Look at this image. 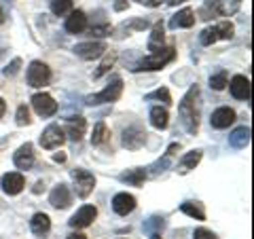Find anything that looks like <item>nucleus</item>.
Returning <instances> with one entry per match:
<instances>
[{
    "mask_svg": "<svg viewBox=\"0 0 254 239\" xmlns=\"http://www.w3.org/2000/svg\"><path fill=\"white\" fill-rule=\"evenodd\" d=\"M178 117L185 131L197 135L199 131V117H201V102H199V87L190 85V89L185 93V98L178 104Z\"/></svg>",
    "mask_w": 254,
    "mask_h": 239,
    "instance_id": "obj_1",
    "label": "nucleus"
},
{
    "mask_svg": "<svg viewBox=\"0 0 254 239\" xmlns=\"http://www.w3.org/2000/svg\"><path fill=\"white\" fill-rule=\"evenodd\" d=\"M174 60H176V49L174 47H163V49L150 53L148 58L140 60L131 70L133 72H155V70H163Z\"/></svg>",
    "mask_w": 254,
    "mask_h": 239,
    "instance_id": "obj_2",
    "label": "nucleus"
},
{
    "mask_svg": "<svg viewBox=\"0 0 254 239\" xmlns=\"http://www.w3.org/2000/svg\"><path fill=\"white\" fill-rule=\"evenodd\" d=\"M123 95V78L121 76H115L104 89L100 93H93L89 95L85 102L87 106H100V104H113V102H119V98Z\"/></svg>",
    "mask_w": 254,
    "mask_h": 239,
    "instance_id": "obj_3",
    "label": "nucleus"
},
{
    "mask_svg": "<svg viewBox=\"0 0 254 239\" xmlns=\"http://www.w3.org/2000/svg\"><path fill=\"white\" fill-rule=\"evenodd\" d=\"M235 34V26L231 21H220L216 23V26H210V28H205L201 34H199V43L203 47H210L214 43H218V41H231Z\"/></svg>",
    "mask_w": 254,
    "mask_h": 239,
    "instance_id": "obj_4",
    "label": "nucleus"
},
{
    "mask_svg": "<svg viewBox=\"0 0 254 239\" xmlns=\"http://www.w3.org/2000/svg\"><path fill=\"white\" fill-rule=\"evenodd\" d=\"M70 176H72V180H74V190H76V195L81 197V199H87V197L93 193V188H95V176H93L89 170L74 167V170L70 172Z\"/></svg>",
    "mask_w": 254,
    "mask_h": 239,
    "instance_id": "obj_5",
    "label": "nucleus"
},
{
    "mask_svg": "<svg viewBox=\"0 0 254 239\" xmlns=\"http://www.w3.org/2000/svg\"><path fill=\"white\" fill-rule=\"evenodd\" d=\"M26 78H28V85L34 87V89H38V87H45V85H49V81H51V68L47 66L45 61L34 60L28 66Z\"/></svg>",
    "mask_w": 254,
    "mask_h": 239,
    "instance_id": "obj_6",
    "label": "nucleus"
},
{
    "mask_svg": "<svg viewBox=\"0 0 254 239\" xmlns=\"http://www.w3.org/2000/svg\"><path fill=\"white\" fill-rule=\"evenodd\" d=\"M121 144L127 150H140L146 144V131L140 125H129L127 129H123L121 135Z\"/></svg>",
    "mask_w": 254,
    "mask_h": 239,
    "instance_id": "obj_7",
    "label": "nucleus"
},
{
    "mask_svg": "<svg viewBox=\"0 0 254 239\" xmlns=\"http://www.w3.org/2000/svg\"><path fill=\"white\" fill-rule=\"evenodd\" d=\"M32 108H34V113L43 119H49L58 113V102H55L49 93H34L32 95Z\"/></svg>",
    "mask_w": 254,
    "mask_h": 239,
    "instance_id": "obj_8",
    "label": "nucleus"
},
{
    "mask_svg": "<svg viewBox=\"0 0 254 239\" xmlns=\"http://www.w3.org/2000/svg\"><path fill=\"white\" fill-rule=\"evenodd\" d=\"M38 142H41V146L45 150H55V148H60L64 142H66V133H64V129L60 125H49L43 131V135H41V140Z\"/></svg>",
    "mask_w": 254,
    "mask_h": 239,
    "instance_id": "obj_9",
    "label": "nucleus"
},
{
    "mask_svg": "<svg viewBox=\"0 0 254 239\" xmlns=\"http://www.w3.org/2000/svg\"><path fill=\"white\" fill-rule=\"evenodd\" d=\"M95 218H98V208H95V205H83V208H78L72 214L68 225L72 229H87L89 225H93Z\"/></svg>",
    "mask_w": 254,
    "mask_h": 239,
    "instance_id": "obj_10",
    "label": "nucleus"
},
{
    "mask_svg": "<svg viewBox=\"0 0 254 239\" xmlns=\"http://www.w3.org/2000/svg\"><path fill=\"white\" fill-rule=\"evenodd\" d=\"M74 53L81 60H98L106 53V43L102 41H87V43H78L74 47Z\"/></svg>",
    "mask_w": 254,
    "mask_h": 239,
    "instance_id": "obj_11",
    "label": "nucleus"
},
{
    "mask_svg": "<svg viewBox=\"0 0 254 239\" xmlns=\"http://www.w3.org/2000/svg\"><path fill=\"white\" fill-rule=\"evenodd\" d=\"M229 89H231V95L235 100H244V102H250L252 98V85H250V78L244 76V74H235L229 83Z\"/></svg>",
    "mask_w": 254,
    "mask_h": 239,
    "instance_id": "obj_12",
    "label": "nucleus"
},
{
    "mask_svg": "<svg viewBox=\"0 0 254 239\" xmlns=\"http://www.w3.org/2000/svg\"><path fill=\"white\" fill-rule=\"evenodd\" d=\"M62 129H64V133H66L72 142H81L85 131H87V121H85V117H81V115L70 117Z\"/></svg>",
    "mask_w": 254,
    "mask_h": 239,
    "instance_id": "obj_13",
    "label": "nucleus"
},
{
    "mask_svg": "<svg viewBox=\"0 0 254 239\" xmlns=\"http://www.w3.org/2000/svg\"><path fill=\"white\" fill-rule=\"evenodd\" d=\"M49 203L53 205L55 210H66L70 208V203H72V193H70V188L66 184H60L53 186V190L49 193Z\"/></svg>",
    "mask_w": 254,
    "mask_h": 239,
    "instance_id": "obj_14",
    "label": "nucleus"
},
{
    "mask_svg": "<svg viewBox=\"0 0 254 239\" xmlns=\"http://www.w3.org/2000/svg\"><path fill=\"white\" fill-rule=\"evenodd\" d=\"M0 186H2V190L6 195H19L23 186H26V178H23V174L19 172H9V174H4L2 176V182H0Z\"/></svg>",
    "mask_w": 254,
    "mask_h": 239,
    "instance_id": "obj_15",
    "label": "nucleus"
},
{
    "mask_svg": "<svg viewBox=\"0 0 254 239\" xmlns=\"http://www.w3.org/2000/svg\"><path fill=\"white\" fill-rule=\"evenodd\" d=\"M235 123V110L229 108V106H220L212 113L210 117V125L214 127V129H227L229 125Z\"/></svg>",
    "mask_w": 254,
    "mask_h": 239,
    "instance_id": "obj_16",
    "label": "nucleus"
},
{
    "mask_svg": "<svg viewBox=\"0 0 254 239\" xmlns=\"http://www.w3.org/2000/svg\"><path fill=\"white\" fill-rule=\"evenodd\" d=\"M136 197L129 195V193H117L113 197V210L115 214H119V216H127V214H131L133 210H136Z\"/></svg>",
    "mask_w": 254,
    "mask_h": 239,
    "instance_id": "obj_17",
    "label": "nucleus"
},
{
    "mask_svg": "<svg viewBox=\"0 0 254 239\" xmlns=\"http://www.w3.org/2000/svg\"><path fill=\"white\" fill-rule=\"evenodd\" d=\"M13 163L17 170H30L32 165H34V146L26 142V144H21L17 150H15L13 155Z\"/></svg>",
    "mask_w": 254,
    "mask_h": 239,
    "instance_id": "obj_18",
    "label": "nucleus"
},
{
    "mask_svg": "<svg viewBox=\"0 0 254 239\" xmlns=\"http://www.w3.org/2000/svg\"><path fill=\"white\" fill-rule=\"evenodd\" d=\"M201 157H203V150H189V153H185L182 155V159L178 161V165H176V172L180 174V176H187L189 172H193L197 165H199V161H201Z\"/></svg>",
    "mask_w": 254,
    "mask_h": 239,
    "instance_id": "obj_19",
    "label": "nucleus"
},
{
    "mask_svg": "<svg viewBox=\"0 0 254 239\" xmlns=\"http://www.w3.org/2000/svg\"><path fill=\"white\" fill-rule=\"evenodd\" d=\"M64 28H66V32H70V34H81V32H85V28H87L85 11H81V9L70 11L66 21H64Z\"/></svg>",
    "mask_w": 254,
    "mask_h": 239,
    "instance_id": "obj_20",
    "label": "nucleus"
},
{
    "mask_svg": "<svg viewBox=\"0 0 254 239\" xmlns=\"http://www.w3.org/2000/svg\"><path fill=\"white\" fill-rule=\"evenodd\" d=\"M146 178H148V172L144 167H133V170H125L119 174V180L129 186H142L146 182Z\"/></svg>",
    "mask_w": 254,
    "mask_h": 239,
    "instance_id": "obj_21",
    "label": "nucleus"
},
{
    "mask_svg": "<svg viewBox=\"0 0 254 239\" xmlns=\"http://www.w3.org/2000/svg\"><path fill=\"white\" fill-rule=\"evenodd\" d=\"M30 231L36 237H47L49 235V231H51V218L47 216V214H43V212L34 214L32 220H30Z\"/></svg>",
    "mask_w": 254,
    "mask_h": 239,
    "instance_id": "obj_22",
    "label": "nucleus"
},
{
    "mask_svg": "<svg viewBox=\"0 0 254 239\" xmlns=\"http://www.w3.org/2000/svg\"><path fill=\"white\" fill-rule=\"evenodd\" d=\"M190 26H195V11L193 9H182L178 11L176 15H172V19H170V28L172 30H180V28H190Z\"/></svg>",
    "mask_w": 254,
    "mask_h": 239,
    "instance_id": "obj_23",
    "label": "nucleus"
},
{
    "mask_svg": "<svg viewBox=\"0 0 254 239\" xmlns=\"http://www.w3.org/2000/svg\"><path fill=\"white\" fill-rule=\"evenodd\" d=\"M148 121L150 125L155 127V129H168V125H170V113H168V108H161V106H155V108H150V113H148Z\"/></svg>",
    "mask_w": 254,
    "mask_h": 239,
    "instance_id": "obj_24",
    "label": "nucleus"
},
{
    "mask_svg": "<svg viewBox=\"0 0 254 239\" xmlns=\"http://www.w3.org/2000/svg\"><path fill=\"white\" fill-rule=\"evenodd\" d=\"M229 144H231L233 148L242 150L250 144V127L248 125H242L237 127V129L231 131V135H229Z\"/></svg>",
    "mask_w": 254,
    "mask_h": 239,
    "instance_id": "obj_25",
    "label": "nucleus"
},
{
    "mask_svg": "<svg viewBox=\"0 0 254 239\" xmlns=\"http://www.w3.org/2000/svg\"><path fill=\"white\" fill-rule=\"evenodd\" d=\"M180 148V144H172L168 150H165V155H163V159H159V161H155L153 165L148 167L150 170V176H159V174H163L168 167L172 165V159H174V153Z\"/></svg>",
    "mask_w": 254,
    "mask_h": 239,
    "instance_id": "obj_26",
    "label": "nucleus"
},
{
    "mask_svg": "<svg viewBox=\"0 0 254 239\" xmlns=\"http://www.w3.org/2000/svg\"><path fill=\"white\" fill-rule=\"evenodd\" d=\"M163 41H165V26H163V21H157L148 36V51L155 53L159 49H163Z\"/></svg>",
    "mask_w": 254,
    "mask_h": 239,
    "instance_id": "obj_27",
    "label": "nucleus"
},
{
    "mask_svg": "<svg viewBox=\"0 0 254 239\" xmlns=\"http://www.w3.org/2000/svg\"><path fill=\"white\" fill-rule=\"evenodd\" d=\"M180 212L195 220H205V210H203L201 201H185L180 205Z\"/></svg>",
    "mask_w": 254,
    "mask_h": 239,
    "instance_id": "obj_28",
    "label": "nucleus"
},
{
    "mask_svg": "<svg viewBox=\"0 0 254 239\" xmlns=\"http://www.w3.org/2000/svg\"><path fill=\"white\" fill-rule=\"evenodd\" d=\"M110 138V131H108V127L104 121H98L93 127V133H91V144L93 146H102L104 142H108Z\"/></svg>",
    "mask_w": 254,
    "mask_h": 239,
    "instance_id": "obj_29",
    "label": "nucleus"
},
{
    "mask_svg": "<svg viewBox=\"0 0 254 239\" xmlns=\"http://www.w3.org/2000/svg\"><path fill=\"white\" fill-rule=\"evenodd\" d=\"M144 100H146V102H153V100H157V102H161L163 106H170V104H172V95H170V89H165V87H159V89H155V91L146 93V95H144Z\"/></svg>",
    "mask_w": 254,
    "mask_h": 239,
    "instance_id": "obj_30",
    "label": "nucleus"
},
{
    "mask_svg": "<svg viewBox=\"0 0 254 239\" xmlns=\"http://www.w3.org/2000/svg\"><path fill=\"white\" fill-rule=\"evenodd\" d=\"M146 28H148V21H146V19H131L129 23H127V21L121 23V28L117 30V36L121 38L123 32H127L125 36H129V32H133V30H146Z\"/></svg>",
    "mask_w": 254,
    "mask_h": 239,
    "instance_id": "obj_31",
    "label": "nucleus"
},
{
    "mask_svg": "<svg viewBox=\"0 0 254 239\" xmlns=\"http://www.w3.org/2000/svg\"><path fill=\"white\" fill-rule=\"evenodd\" d=\"M51 11L58 17H64L72 11V0H51Z\"/></svg>",
    "mask_w": 254,
    "mask_h": 239,
    "instance_id": "obj_32",
    "label": "nucleus"
},
{
    "mask_svg": "<svg viewBox=\"0 0 254 239\" xmlns=\"http://www.w3.org/2000/svg\"><path fill=\"white\" fill-rule=\"evenodd\" d=\"M165 229V220L161 216H150L146 222H144V231L148 235H155V233H161Z\"/></svg>",
    "mask_w": 254,
    "mask_h": 239,
    "instance_id": "obj_33",
    "label": "nucleus"
},
{
    "mask_svg": "<svg viewBox=\"0 0 254 239\" xmlns=\"http://www.w3.org/2000/svg\"><path fill=\"white\" fill-rule=\"evenodd\" d=\"M227 85H229V78H227L225 70H220V72H216V74L210 76V87H212L214 91H222Z\"/></svg>",
    "mask_w": 254,
    "mask_h": 239,
    "instance_id": "obj_34",
    "label": "nucleus"
},
{
    "mask_svg": "<svg viewBox=\"0 0 254 239\" xmlns=\"http://www.w3.org/2000/svg\"><path fill=\"white\" fill-rule=\"evenodd\" d=\"M115 61H117V53H110V55H106V60L100 63V68L93 72V78H102L106 72H110V68L115 66Z\"/></svg>",
    "mask_w": 254,
    "mask_h": 239,
    "instance_id": "obj_35",
    "label": "nucleus"
},
{
    "mask_svg": "<svg viewBox=\"0 0 254 239\" xmlns=\"http://www.w3.org/2000/svg\"><path fill=\"white\" fill-rule=\"evenodd\" d=\"M15 123H17L19 127H26L32 123V119H30V108L26 104H21L17 108V115H15Z\"/></svg>",
    "mask_w": 254,
    "mask_h": 239,
    "instance_id": "obj_36",
    "label": "nucleus"
},
{
    "mask_svg": "<svg viewBox=\"0 0 254 239\" xmlns=\"http://www.w3.org/2000/svg\"><path fill=\"white\" fill-rule=\"evenodd\" d=\"M19 68H21V60H19V58H15V60L9 63V66L4 68V76H15V74L19 72Z\"/></svg>",
    "mask_w": 254,
    "mask_h": 239,
    "instance_id": "obj_37",
    "label": "nucleus"
},
{
    "mask_svg": "<svg viewBox=\"0 0 254 239\" xmlns=\"http://www.w3.org/2000/svg\"><path fill=\"white\" fill-rule=\"evenodd\" d=\"M193 239H216V235H214L212 231H208V229H195Z\"/></svg>",
    "mask_w": 254,
    "mask_h": 239,
    "instance_id": "obj_38",
    "label": "nucleus"
},
{
    "mask_svg": "<svg viewBox=\"0 0 254 239\" xmlns=\"http://www.w3.org/2000/svg\"><path fill=\"white\" fill-rule=\"evenodd\" d=\"M91 34L93 36H100V38L102 36H108L110 34V26H106V23H104V26H93L91 28Z\"/></svg>",
    "mask_w": 254,
    "mask_h": 239,
    "instance_id": "obj_39",
    "label": "nucleus"
},
{
    "mask_svg": "<svg viewBox=\"0 0 254 239\" xmlns=\"http://www.w3.org/2000/svg\"><path fill=\"white\" fill-rule=\"evenodd\" d=\"M140 4H144V6H150V9H155V6H161L165 0H138Z\"/></svg>",
    "mask_w": 254,
    "mask_h": 239,
    "instance_id": "obj_40",
    "label": "nucleus"
},
{
    "mask_svg": "<svg viewBox=\"0 0 254 239\" xmlns=\"http://www.w3.org/2000/svg\"><path fill=\"white\" fill-rule=\"evenodd\" d=\"M113 6H115V11H125L129 6V2L127 0H113Z\"/></svg>",
    "mask_w": 254,
    "mask_h": 239,
    "instance_id": "obj_41",
    "label": "nucleus"
},
{
    "mask_svg": "<svg viewBox=\"0 0 254 239\" xmlns=\"http://www.w3.org/2000/svg\"><path fill=\"white\" fill-rule=\"evenodd\" d=\"M53 161L55 163H64V161H66V155H64V153H55L53 155Z\"/></svg>",
    "mask_w": 254,
    "mask_h": 239,
    "instance_id": "obj_42",
    "label": "nucleus"
},
{
    "mask_svg": "<svg viewBox=\"0 0 254 239\" xmlns=\"http://www.w3.org/2000/svg\"><path fill=\"white\" fill-rule=\"evenodd\" d=\"M4 113H6V102H4L2 98H0V119L4 117Z\"/></svg>",
    "mask_w": 254,
    "mask_h": 239,
    "instance_id": "obj_43",
    "label": "nucleus"
},
{
    "mask_svg": "<svg viewBox=\"0 0 254 239\" xmlns=\"http://www.w3.org/2000/svg\"><path fill=\"white\" fill-rule=\"evenodd\" d=\"M66 239H87V235H83V233H72V235H68Z\"/></svg>",
    "mask_w": 254,
    "mask_h": 239,
    "instance_id": "obj_44",
    "label": "nucleus"
},
{
    "mask_svg": "<svg viewBox=\"0 0 254 239\" xmlns=\"http://www.w3.org/2000/svg\"><path fill=\"white\" fill-rule=\"evenodd\" d=\"M4 19H6V15H4V11H2V6H0V26L4 23Z\"/></svg>",
    "mask_w": 254,
    "mask_h": 239,
    "instance_id": "obj_45",
    "label": "nucleus"
},
{
    "mask_svg": "<svg viewBox=\"0 0 254 239\" xmlns=\"http://www.w3.org/2000/svg\"><path fill=\"white\" fill-rule=\"evenodd\" d=\"M168 2H170L172 6H176V4H182V2H187V0H168Z\"/></svg>",
    "mask_w": 254,
    "mask_h": 239,
    "instance_id": "obj_46",
    "label": "nucleus"
},
{
    "mask_svg": "<svg viewBox=\"0 0 254 239\" xmlns=\"http://www.w3.org/2000/svg\"><path fill=\"white\" fill-rule=\"evenodd\" d=\"M148 239H163V237H161V235H159V233H155V235H150Z\"/></svg>",
    "mask_w": 254,
    "mask_h": 239,
    "instance_id": "obj_47",
    "label": "nucleus"
},
{
    "mask_svg": "<svg viewBox=\"0 0 254 239\" xmlns=\"http://www.w3.org/2000/svg\"><path fill=\"white\" fill-rule=\"evenodd\" d=\"M4 2H13V0H4Z\"/></svg>",
    "mask_w": 254,
    "mask_h": 239,
    "instance_id": "obj_48",
    "label": "nucleus"
},
{
    "mask_svg": "<svg viewBox=\"0 0 254 239\" xmlns=\"http://www.w3.org/2000/svg\"><path fill=\"white\" fill-rule=\"evenodd\" d=\"M121 239H123V237H121Z\"/></svg>",
    "mask_w": 254,
    "mask_h": 239,
    "instance_id": "obj_49",
    "label": "nucleus"
}]
</instances>
